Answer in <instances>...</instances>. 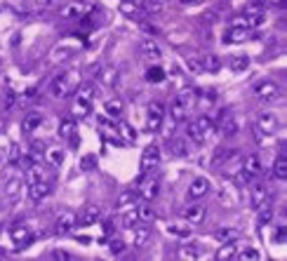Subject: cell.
Listing matches in <instances>:
<instances>
[{
    "instance_id": "680465c9",
    "label": "cell",
    "mask_w": 287,
    "mask_h": 261,
    "mask_svg": "<svg viewBox=\"0 0 287 261\" xmlns=\"http://www.w3.org/2000/svg\"><path fill=\"white\" fill-rule=\"evenodd\" d=\"M268 2H275V5H283L285 0H268Z\"/></svg>"
},
{
    "instance_id": "f1b7e54d",
    "label": "cell",
    "mask_w": 287,
    "mask_h": 261,
    "mask_svg": "<svg viewBox=\"0 0 287 261\" xmlns=\"http://www.w3.org/2000/svg\"><path fill=\"white\" fill-rule=\"evenodd\" d=\"M198 257H200V247H198L195 242H186V245H181V247H179V259L195 261Z\"/></svg>"
},
{
    "instance_id": "db71d44e",
    "label": "cell",
    "mask_w": 287,
    "mask_h": 261,
    "mask_svg": "<svg viewBox=\"0 0 287 261\" xmlns=\"http://www.w3.org/2000/svg\"><path fill=\"white\" fill-rule=\"evenodd\" d=\"M19 155H22L19 146H17V143H12V148H10V163H19Z\"/></svg>"
},
{
    "instance_id": "836d02e7",
    "label": "cell",
    "mask_w": 287,
    "mask_h": 261,
    "mask_svg": "<svg viewBox=\"0 0 287 261\" xmlns=\"http://www.w3.org/2000/svg\"><path fill=\"white\" fill-rule=\"evenodd\" d=\"M104 113H106L108 118L120 120V116H122V101H120V99H111V101H106V104H104Z\"/></svg>"
},
{
    "instance_id": "2e32d148",
    "label": "cell",
    "mask_w": 287,
    "mask_h": 261,
    "mask_svg": "<svg viewBox=\"0 0 287 261\" xmlns=\"http://www.w3.org/2000/svg\"><path fill=\"white\" fill-rule=\"evenodd\" d=\"M22 189H24V181L22 177H10L5 184H2V195L7 202H14L19 195H22Z\"/></svg>"
},
{
    "instance_id": "ab89813d",
    "label": "cell",
    "mask_w": 287,
    "mask_h": 261,
    "mask_svg": "<svg viewBox=\"0 0 287 261\" xmlns=\"http://www.w3.org/2000/svg\"><path fill=\"white\" fill-rule=\"evenodd\" d=\"M137 212H139V221H144V224H151L153 219H156V210L146 202V205H142V207H137Z\"/></svg>"
},
{
    "instance_id": "5b68a950",
    "label": "cell",
    "mask_w": 287,
    "mask_h": 261,
    "mask_svg": "<svg viewBox=\"0 0 287 261\" xmlns=\"http://www.w3.org/2000/svg\"><path fill=\"white\" fill-rule=\"evenodd\" d=\"M92 101H95V87L92 85H80L78 87V99L73 104L71 113L75 118H87L92 111Z\"/></svg>"
},
{
    "instance_id": "6da1fadb",
    "label": "cell",
    "mask_w": 287,
    "mask_h": 261,
    "mask_svg": "<svg viewBox=\"0 0 287 261\" xmlns=\"http://www.w3.org/2000/svg\"><path fill=\"white\" fill-rule=\"evenodd\" d=\"M83 85V75L78 71H66L57 75L52 85H49V95L57 96V99H66V96H71L78 92V87Z\"/></svg>"
},
{
    "instance_id": "8fae6325",
    "label": "cell",
    "mask_w": 287,
    "mask_h": 261,
    "mask_svg": "<svg viewBox=\"0 0 287 261\" xmlns=\"http://www.w3.org/2000/svg\"><path fill=\"white\" fill-rule=\"evenodd\" d=\"M271 202V190L266 184H252L250 189V205L252 210H262L263 205Z\"/></svg>"
},
{
    "instance_id": "11a10c76",
    "label": "cell",
    "mask_w": 287,
    "mask_h": 261,
    "mask_svg": "<svg viewBox=\"0 0 287 261\" xmlns=\"http://www.w3.org/2000/svg\"><path fill=\"white\" fill-rule=\"evenodd\" d=\"M111 233H113V224H111V221H106V224H104V237H101V240H106Z\"/></svg>"
},
{
    "instance_id": "3957f363",
    "label": "cell",
    "mask_w": 287,
    "mask_h": 261,
    "mask_svg": "<svg viewBox=\"0 0 287 261\" xmlns=\"http://www.w3.org/2000/svg\"><path fill=\"white\" fill-rule=\"evenodd\" d=\"M92 12H95V5L90 0H71L61 7L59 17L69 19V22H83V19H90Z\"/></svg>"
},
{
    "instance_id": "7a4b0ae2",
    "label": "cell",
    "mask_w": 287,
    "mask_h": 261,
    "mask_svg": "<svg viewBox=\"0 0 287 261\" xmlns=\"http://www.w3.org/2000/svg\"><path fill=\"white\" fill-rule=\"evenodd\" d=\"M215 130L216 127H215V122H212L210 116H198V118L189 125L186 134H189V139L195 142V143H207L212 137H215Z\"/></svg>"
},
{
    "instance_id": "1f68e13d",
    "label": "cell",
    "mask_w": 287,
    "mask_h": 261,
    "mask_svg": "<svg viewBox=\"0 0 287 261\" xmlns=\"http://www.w3.org/2000/svg\"><path fill=\"white\" fill-rule=\"evenodd\" d=\"M120 221H122L125 228H134L137 224H142V221H139V212H137V207H134V205L127 207V210L122 212V216H120Z\"/></svg>"
},
{
    "instance_id": "9a60e30c",
    "label": "cell",
    "mask_w": 287,
    "mask_h": 261,
    "mask_svg": "<svg viewBox=\"0 0 287 261\" xmlns=\"http://www.w3.org/2000/svg\"><path fill=\"white\" fill-rule=\"evenodd\" d=\"M205 216H207V210H205V205H200L198 200L191 202V205L184 210V221H186V224H191V226L203 224Z\"/></svg>"
},
{
    "instance_id": "6f0895ef",
    "label": "cell",
    "mask_w": 287,
    "mask_h": 261,
    "mask_svg": "<svg viewBox=\"0 0 287 261\" xmlns=\"http://www.w3.org/2000/svg\"><path fill=\"white\" fill-rule=\"evenodd\" d=\"M181 5H193V2H198V0H179Z\"/></svg>"
},
{
    "instance_id": "f6af8a7d",
    "label": "cell",
    "mask_w": 287,
    "mask_h": 261,
    "mask_svg": "<svg viewBox=\"0 0 287 261\" xmlns=\"http://www.w3.org/2000/svg\"><path fill=\"white\" fill-rule=\"evenodd\" d=\"M118 130H120V137H125L127 142H134V139H137V132L132 130V125H127L125 120H118Z\"/></svg>"
},
{
    "instance_id": "cb8c5ba5",
    "label": "cell",
    "mask_w": 287,
    "mask_h": 261,
    "mask_svg": "<svg viewBox=\"0 0 287 261\" xmlns=\"http://www.w3.org/2000/svg\"><path fill=\"white\" fill-rule=\"evenodd\" d=\"M130 231H132V245H134V247H144V245L148 242V237H151V228L144 224V221H142V226L137 224L134 228H130Z\"/></svg>"
},
{
    "instance_id": "bcb514c9",
    "label": "cell",
    "mask_w": 287,
    "mask_h": 261,
    "mask_svg": "<svg viewBox=\"0 0 287 261\" xmlns=\"http://www.w3.org/2000/svg\"><path fill=\"white\" fill-rule=\"evenodd\" d=\"M142 7H144V12L158 14L163 10V0H142Z\"/></svg>"
},
{
    "instance_id": "681fc988",
    "label": "cell",
    "mask_w": 287,
    "mask_h": 261,
    "mask_svg": "<svg viewBox=\"0 0 287 261\" xmlns=\"http://www.w3.org/2000/svg\"><path fill=\"white\" fill-rule=\"evenodd\" d=\"M108 247H111V252H113V254L118 257V254H125V249H127V245H125V242H122L120 237H113V240L108 242Z\"/></svg>"
},
{
    "instance_id": "d6986e66",
    "label": "cell",
    "mask_w": 287,
    "mask_h": 261,
    "mask_svg": "<svg viewBox=\"0 0 287 261\" xmlns=\"http://www.w3.org/2000/svg\"><path fill=\"white\" fill-rule=\"evenodd\" d=\"M52 190V184L49 181H36V184H28V198L33 202H40L45 200Z\"/></svg>"
},
{
    "instance_id": "ee69618b",
    "label": "cell",
    "mask_w": 287,
    "mask_h": 261,
    "mask_svg": "<svg viewBox=\"0 0 287 261\" xmlns=\"http://www.w3.org/2000/svg\"><path fill=\"white\" fill-rule=\"evenodd\" d=\"M172 155H189V143L184 142V139H172Z\"/></svg>"
},
{
    "instance_id": "5bb4252c",
    "label": "cell",
    "mask_w": 287,
    "mask_h": 261,
    "mask_svg": "<svg viewBox=\"0 0 287 261\" xmlns=\"http://www.w3.org/2000/svg\"><path fill=\"white\" fill-rule=\"evenodd\" d=\"M75 226H78V214L73 212V210H64L57 216V221H54V231L57 233H71Z\"/></svg>"
},
{
    "instance_id": "30bf717a",
    "label": "cell",
    "mask_w": 287,
    "mask_h": 261,
    "mask_svg": "<svg viewBox=\"0 0 287 261\" xmlns=\"http://www.w3.org/2000/svg\"><path fill=\"white\" fill-rule=\"evenodd\" d=\"M158 193H160V181L156 177H144L139 181V190H137V195L142 198V200L151 202L158 198Z\"/></svg>"
},
{
    "instance_id": "4316f807",
    "label": "cell",
    "mask_w": 287,
    "mask_h": 261,
    "mask_svg": "<svg viewBox=\"0 0 287 261\" xmlns=\"http://www.w3.org/2000/svg\"><path fill=\"white\" fill-rule=\"evenodd\" d=\"M247 38H250V31H247V28L231 24V28L226 31V38H224V40H226V43H236V45H238V43H245Z\"/></svg>"
},
{
    "instance_id": "91938a15",
    "label": "cell",
    "mask_w": 287,
    "mask_h": 261,
    "mask_svg": "<svg viewBox=\"0 0 287 261\" xmlns=\"http://www.w3.org/2000/svg\"><path fill=\"white\" fill-rule=\"evenodd\" d=\"M0 205H2V195H0Z\"/></svg>"
},
{
    "instance_id": "d6a6232c",
    "label": "cell",
    "mask_w": 287,
    "mask_h": 261,
    "mask_svg": "<svg viewBox=\"0 0 287 261\" xmlns=\"http://www.w3.org/2000/svg\"><path fill=\"white\" fill-rule=\"evenodd\" d=\"M120 12L125 14L127 19H137L139 22V5L134 0H120Z\"/></svg>"
},
{
    "instance_id": "9f6ffc18",
    "label": "cell",
    "mask_w": 287,
    "mask_h": 261,
    "mask_svg": "<svg viewBox=\"0 0 287 261\" xmlns=\"http://www.w3.org/2000/svg\"><path fill=\"white\" fill-rule=\"evenodd\" d=\"M14 104V95L12 92H7V95H5V108H10Z\"/></svg>"
},
{
    "instance_id": "7402d4cb",
    "label": "cell",
    "mask_w": 287,
    "mask_h": 261,
    "mask_svg": "<svg viewBox=\"0 0 287 261\" xmlns=\"http://www.w3.org/2000/svg\"><path fill=\"white\" fill-rule=\"evenodd\" d=\"M238 237H240V231L233 228V226H219L215 231V240L219 245H224V242H236Z\"/></svg>"
},
{
    "instance_id": "277c9868",
    "label": "cell",
    "mask_w": 287,
    "mask_h": 261,
    "mask_svg": "<svg viewBox=\"0 0 287 261\" xmlns=\"http://www.w3.org/2000/svg\"><path fill=\"white\" fill-rule=\"evenodd\" d=\"M252 95L257 96L259 101H263V104H273V101H278V99H280V95H283V87H280V83H278V80L266 78V80H259V83L254 85Z\"/></svg>"
},
{
    "instance_id": "8992f818",
    "label": "cell",
    "mask_w": 287,
    "mask_h": 261,
    "mask_svg": "<svg viewBox=\"0 0 287 261\" xmlns=\"http://www.w3.org/2000/svg\"><path fill=\"white\" fill-rule=\"evenodd\" d=\"M278 127H280V120H278V116H275V113H271V111H263V113H259V116H257V127H254V132H257V139L273 137L275 132H278Z\"/></svg>"
},
{
    "instance_id": "b9f144b4",
    "label": "cell",
    "mask_w": 287,
    "mask_h": 261,
    "mask_svg": "<svg viewBox=\"0 0 287 261\" xmlns=\"http://www.w3.org/2000/svg\"><path fill=\"white\" fill-rule=\"evenodd\" d=\"M259 212V224L266 226V224H271L273 221V216H275V210L271 207V205H263L262 210H257Z\"/></svg>"
},
{
    "instance_id": "603a6c76",
    "label": "cell",
    "mask_w": 287,
    "mask_h": 261,
    "mask_svg": "<svg viewBox=\"0 0 287 261\" xmlns=\"http://www.w3.org/2000/svg\"><path fill=\"white\" fill-rule=\"evenodd\" d=\"M26 179H28V184H36V181H49V172L43 165L31 163V165L26 167Z\"/></svg>"
},
{
    "instance_id": "4dcf8cb0",
    "label": "cell",
    "mask_w": 287,
    "mask_h": 261,
    "mask_svg": "<svg viewBox=\"0 0 287 261\" xmlns=\"http://www.w3.org/2000/svg\"><path fill=\"white\" fill-rule=\"evenodd\" d=\"M59 137L61 139H71V143H75V122L71 118L59 122Z\"/></svg>"
},
{
    "instance_id": "c3c4849f",
    "label": "cell",
    "mask_w": 287,
    "mask_h": 261,
    "mask_svg": "<svg viewBox=\"0 0 287 261\" xmlns=\"http://www.w3.org/2000/svg\"><path fill=\"white\" fill-rule=\"evenodd\" d=\"M236 259H240V261H257V259H262V254H259L254 247H247V249H242V252H238V257H236Z\"/></svg>"
},
{
    "instance_id": "9c48e42d",
    "label": "cell",
    "mask_w": 287,
    "mask_h": 261,
    "mask_svg": "<svg viewBox=\"0 0 287 261\" xmlns=\"http://www.w3.org/2000/svg\"><path fill=\"white\" fill-rule=\"evenodd\" d=\"M78 52H80V45H75V43H59L57 47L49 52V61L52 64H61V61L75 57Z\"/></svg>"
},
{
    "instance_id": "60d3db41",
    "label": "cell",
    "mask_w": 287,
    "mask_h": 261,
    "mask_svg": "<svg viewBox=\"0 0 287 261\" xmlns=\"http://www.w3.org/2000/svg\"><path fill=\"white\" fill-rule=\"evenodd\" d=\"M146 80L148 83H163L165 80V71L160 66H151V69H146Z\"/></svg>"
},
{
    "instance_id": "8d00e7d4",
    "label": "cell",
    "mask_w": 287,
    "mask_h": 261,
    "mask_svg": "<svg viewBox=\"0 0 287 261\" xmlns=\"http://www.w3.org/2000/svg\"><path fill=\"white\" fill-rule=\"evenodd\" d=\"M45 158H48V163L52 167H61L64 160H66V153H64V148H49L45 153Z\"/></svg>"
},
{
    "instance_id": "4fadbf2b",
    "label": "cell",
    "mask_w": 287,
    "mask_h": 261,
    "mask_svg": "<svg viewBox=\"0 0 287 261\" xmlns=\"http://www.w3.org/2000/svg\"><path fill=\"white\" fill-rule=\"evenodd\" d=\"M158 163H160V148L156 143H148L142 153V174H148L153 167H158Z\"/></svg>"
},
{
    "instance_id": "44dd1931",
    "label": "cell",
    "mask_w": 287,
    "mask_h": 261,
    "mask_svg": "<svg viewBox=\"0 0 287 261\" xmlns=\"http://www.w3.org/2000/svg\"><path fill=\"white\" fill-rule=\"evenodd\" d=\"M219 200L224 202L226 207H233V205L238 202V190H236V184L224 181V184H221V189H219Z\"/></svg>"
},
{
    "instance_id": "f546056e",
    "label": "cell",
    "mask_w": 287,
    "mask_h": 261,
    "mask_svg": "<svg viewBox=\"0 0 287 261\" xmlns=\"http://www.w3.org/2000/svg\"><path fill=\"white\" fill-rule=\"evenodd\" d=\"M43 116H40V113H26V118H24V125H22V127H24V132L26 134H31V132H36L38 127H40V125H43Z\"/></svg>"
},
{
    "instance_id": "74e56055",
    "label": "cell",
    "mask_w": 287,
    "mask_h": 261,
    "mask_svg": "<svg viewBox=\"0 0 287 261\" xmlns=\"http://www.w3.org/2000/svg\"><path fill=\"white\" fill-rule=\"evenodd\" d=\"M231 71L233 73H240V71H247V66H250V57L247 54H238V57H233L231 59Z\"/></svg>"
},
{
    "instance_id": "d590c367",
    "label": "cell",
    "mask_w": 287,
    "mask_h": 261,
    "mask_svg": "<svg viewBox=\"0 0 287 261\" xmlns=\"http://www.w3.org/2000/svg\"><path fill=\"white\" fill-rule=\"evenodd\" d=\"M273 177L275 179H287V158L285 153H280L278 158H275V163H273Z\"/></svg>"
},
{
    "instance_id": "f5cc1de1",
    "label": "cell",
    "mask_w": 287,
    "mask_h": 261,
    "mask_svg": "<svg viewBox=\"0 0 287 261\" xmlns=\"http://www.w3.org/2000/svg\"><path fill=\"white\" fill-rule=\"evenodd\" d=\"M52 5H54V0H33V7L36 10H48Z\"/></svg>"
},
{
    "instance_id": "f35d334b",
    "label": "cell",
    "mask_w": 287,
    "mask_h": 261,
    "mask_svg": "<svg viewBox=\"0 0 287 261\" xmlns=\"http://www.w3.org/2000/svg\"><path fill=\"white\" fill-rule=\"evenodd\" d=\"M134 202H137V193H134V190H125L118 200H116V207H118V210H127Z\"/></svg>"
},
{
    "instance_id": "d4e9b609",
    "label": "cell",
    "mask_w": 287,
    "mask_h": 261,
    "mask_svg": "<svg viewBox=\"0 0 287 261\" xmlns=\"http://www.w3.org/2000/svg\"><path fill=\"white\" fill-rule=\"evenodd\" d=\"M198 66L205 73H216L221 69V59L216 54H203V57H198Z\"/></svg>"
},
{
    "instance_id": "83f0119b",
    "label": "cell",
    "mask_w": 287,
    "mask_h": 261,
    "mask_svg": "<svg viewBox=\"0 0 287 261\" xmlns=\"http://www.w3.org/2000/svg\"><path fill=\"white\" fill-rule=\"evenodd\" d=\"M238 257V245L236 242H224L221 247H219V252H216V259L219 261H231Z\"/></svg>"
},
{
    "instance_id": "52a82bcc",
    "label": "cell",
    "mask_w": 287,
    "mask_h": 261,
    "mask_svg": "<svg viewBox=\"0 0 287 261\" xmlns=\"http://www.w3.org/2000/svg\"><path fill=\"white\" fill-rule=\"evenodd\" d=\"M163 118H165V104H163V101H151L148 108H146V130L158 132Z\"/></svg>"
},
{
    "instance_id": "ac0fdd59",
    "label": "cell",
    "mask_w": 287,
    "mask_h": 261,
    "mask_svg": "<svg viewBox=\"0 0 287 261\" xmlns=\"http://www.w3.org/2000/svg\"><path fill=\"white\" fill-rule=\"evenodd\" d=\"M99 80H101L104 87H116L120 80V69L113 66V64H106V66L99 71Z\"/></svg>"
},
{
    "instance_id": "7bdbcfd3",
    "label": "cell",
    "mask_w": 287,
    "mask_h": 261,
    "mask_svg": "<svg viewBox=\"0 0 287 261\" xmlns=\"http://www.w3.org/2000/svg\"><path fill=\"white\" fill-rule=\"evenodd\" d=\"M169 233H172V236H177V237H191V226H186V224H172L167 228Z\"/></svg>"
},
{
    "instance_id": "7dc6e473",
    "label": "cell",
    "mask_w": 287,
    "mask_h": 261,
    "mask_svg": "<svg viewBox=\"0 0 287 261\" xmlns=\"http://www.w3.org/2000/svg\"><path fill=\"white\" fill-rule=\"evenodd\" d=\"M271 242L273 245H285V226H273L271 228Z\"/></svg>"
},
{
    "instance_id": "e0dca14e",
    "label": "cell",
    "mask_w": 287,
    "mask_h": 261,
    "mask_svg": "<svg viewBox=\"0 0 287 261\" xmlns=\"http://www.w3.org/2000/svg\"><path fill=\"white\" fill-rule=\"evenodd\" d=\"M139 52H142V57H146V59H160L163 57V49L158 45V40H153V38H144L142 43H139Z\"/></svg>"
},
{
    "instance_id": "f907efd6",
    "label": "cell",
    "mask_w": 287,
    "mask_h": 261,
    "mask_svg": "<svg viewBox=\"0 0 287 261\" xmlns=\"http://www.w3.org/2000/svg\"><path fill=\"white\" fill-rule=\"evenodd\" d=\"M80 167H83L85 172H90V169H96V158H95V155H83V160H80Z\"/></svg>"
},
{
    "instance_id": "816d5d0a",
    "label": "cell",
    "mask_w": 287,
    "mask_h": 261,
    "mask_svg": "<svg viewBox=\"0 0 287 261\" xmlns=\"http://www.w3.org/2000/svg\"><path fill=\"white\" fill-rule=\"evenodd\" d=\"M52 259L69 261V259H73V254H71V252H66V249H52Z\"/></svg>"
},
{
    "instance_id": "7c38bea8",
    "label": "cell",
    "mask_w": 287,
    "mask_h": 261,
    "mask_svg": "<svg viewBox=\"0 0 287 261\" xmlns=\"http://www.w3.org/2000/svg\"><path fill=\"white\" fill-rule=\"evenodd\" d=\"M210 193V179H205V177H195L189 184V190H186V198L191 202L195 200H203L205 195Z\"/></svg>"
},
{
    "instance_id": "ffe728a7",
    "label": "cell",
    "mask_w": 287,
    "mask_h": 261,
    "mask_svg": "<svg viewBox=\"0 0 287 261\" xmlns=\"http://www.w3.org/2000/svg\"><path fill=\"white\" fill-rule=\"evenodd\" d=\"M99 219H101V210L96 205H85L83 212L78 214V224H83V226H92Z\"/></svg>"
},
{
    "instance_id": "e575fe53",
    "label": "cell",
    "mask_w": 287,
    "mask_h": 261,
    "mask_svg": "<svg viewBox=\"0 0 287 261\" xmlns=\"http://www.w3.org/2000/svg\"><path fill=\"white\" fill-rule=\"evenodd\" d=\"M189 113H191V111L174 99V104H172V108H169V116H172V120H174V122H184V120L189 118Z\"/></svg>"
},
{
    "instance_id": "ba28073f",
    "label": "cell",
    "mask_w": 287,
    "mask_h": 261,
    "mask_svg": "<svg viewBox=\"0 0 287 261\" xmlns=\"http://www.w3.org/2000/svg\"><path fill=\"white\" fill-rule=\"evenodd\" d=\"M10 237H12L14 249H26L31 242H33V237L36 236H33V231H31L26 224H17L12 231H10Z\"/></svg>"
},
{
    "instance_id": "484cf974",
    "label": "cell",
    "mask_w": 287,
    "mask_h": 261,
    "mask_svg": "<svg viewBox=\"0 0 287 261\" xmlns=\"http://www.w3.org/2000/svg\"><path fill=\"white\" fill-rule=\"evenodd\" d=\"M177 101H179V104H184L189 111H193V108H195V104H198V90H195V87H184L179 95H177Z\"/></svg>"
}]
</instances>
